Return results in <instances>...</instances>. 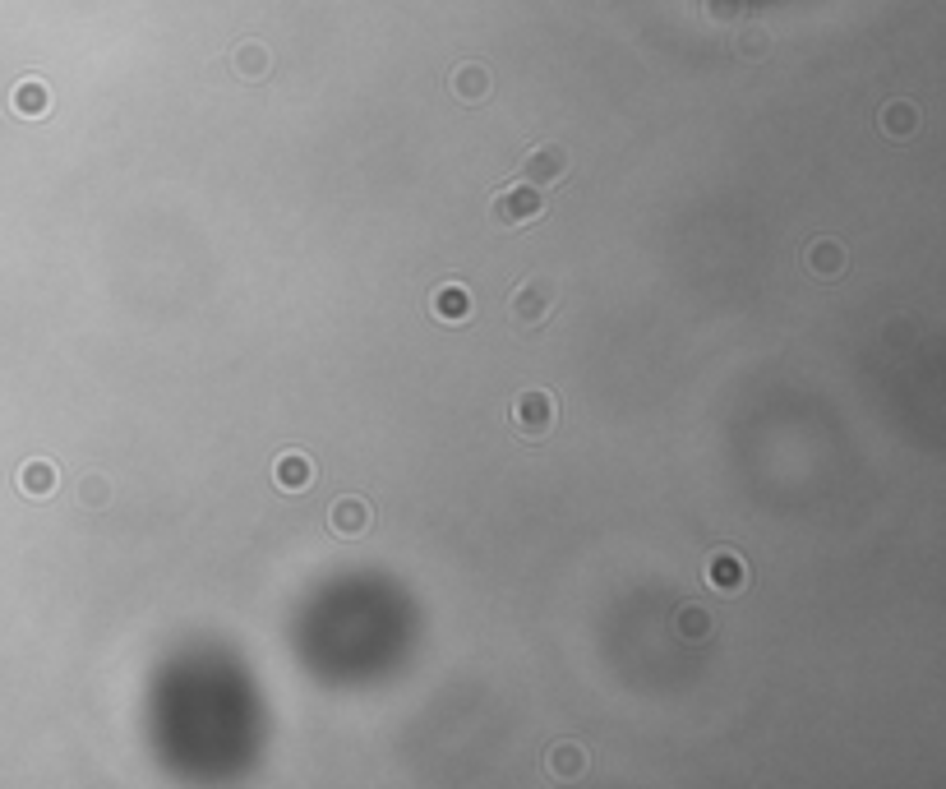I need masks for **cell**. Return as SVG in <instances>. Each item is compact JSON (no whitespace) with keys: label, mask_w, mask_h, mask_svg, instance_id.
Segmentation results:
<instances>
[{"label":"cell","mask_w":946,"mask_h":789,"mask_svg":"<svg viewBox=\"0 0 946 789\" xmlns=\"http://www.w3.org/2000/svg\"><path fill=\"white\" fill-rule=\"evenodd\" d=\"M60 485V476H56V467L51 462H24V471H19V490L24 494H51Z\"/></svg>","instance_id":"13"},{"label":"cell","mask_w":946,"mask_h":789,"mask_svg":"<svg viewBox=\"0 0 946 789\" xmlns=\"http://www.w3.org/2000/svg\"><path fill=\"white\" fill-rule=\"evenodd\" d=\"M914 125H919V111H914L910 102H891V107L882 111V134H887V139H905Z\"/></svg>","instance_id":"14"},{"label":"cell","mask_w":946,"mask_h":789,"mask_svg":"<svg viewBox=\"0 0 946 789\" xmlns=\"http://www.w3.org/2000/svg\"><path fill=\"white\" fill-rule=\"evenodd\" d=\"M743 582H748V568H743V559L734 550H720L707 559V586L711 591H720V596H739Z\"/></svg>","instance_id":"6"},{"label":"cell","mask_w":946,"mask_h":789,"mask_svg":"<svg viewBox=\"0 0 946 789\" xmlns=\"http://www.w3.org/2000/svg\"><path fill=\"white\" fill-rule=\"evenodd\" d=\"M434 319H444V323H462V319H471V291L467 287H457V282H448V287H439L434 291Z\"/></svg>","instance_id":"9"},{"label":"cell","mask_w":946,"mask_h":789,"mask_svg":"<svg viewBox=\"0 0 946 789\" xmlns=\"http://www.w3.org/2000/svg\"><path fill=\"white\" fill-rule=\"evenodd\" d=\"M107 480H84V503H107Z\"/></svg>","instance_id":"19"},{"label":"cell","mask_w":946,"mask_h":789,"mask_svg":"<svg viewBox=\"0 0 946 789\" xmlns=\"http://www.w3.org/2000/svg\"><path fill=\"white\" fill-rule=\"evenodd\" d=\"M14 111H19V116H47V88L37 84V79L19 84L14 88Z\"/></svg>","instance_id":"15"},{"label":"cell","mask_w":946,"mask_h":789,"mask_svg":"<svg viewBox=\"0 0 946 789\" xmlns=\"http://www.w3.org/2000/svg\"><path fill=\"white\" fill-rule=\"evenodd\" d=\"M739 14H743V0H707V19H716V24H730Z\"/></svg>","instance_id":"18"},{"label":"cell","mask_w":946,"mask_h":789,"mask_svg":"<svg viewBox=\"0 0 946 789\" xmlns=\"http://www.w3.org/2000/svg\"><path fill=\"white\" fill-rule=\"evenodd\" d=\"M508 420H513L517 439L540 443V439H550L554 425H559V402H554L545 388H527V393L513 397V411H508Z\"/></svg>","instance_id":"2"},{"label":"cell","mask_w":946,"mask_h":789,"mask_svg":"<svg viewBox=\"0 0 946 789\" xmlns=\"http://www.w3.org/2000/svg\"><path fill=\"white\" fill-rule=\"evenodd\" d=\"M490 217L508 231L527 227V222H540V217H545V194H540L536 185H527V180H517V185H508V190L494 194Z\"/></svg>","instance_id":"3"},{"label":"cell","mask_w":946,"mask_h":789,"mask_svg":"<svg viewBox=\"0 0 946 789\" xmlns=\"http://www.w3.org/2000/svg\"><path fill=\"white\" fill-rule=\"evenodd\" d=\"M679 633L683 637H707L711 633V614L702 610V605H688V610H679Z\"/></svg>","instance_id":"16"},{"label":"cell","mask_w":946,"mask_h":789,"mask_svg":"<svg viewBox=\"0 0 946 789\" xmlns=\"http://www.w3.org/2000/svg\"><path fill=\"white\" fill-rule=\"evenodd\" d=\"M231 65H236L240 79H264L268 74V47L264 42H240V47L231 51Z\"/></svg>","instance_id":"12"},{"label":"cell","mask_w":946,"mask_h":789,"mask_svg":"<svg viewBox=\"0 0 946 789\" xmlns=\"http://www.w3.org/2000/svg\"><path fill=\"white\" fill-rule=\"evenodd\" d=\"M803 268L813 277H822V282H831V277L845 273V250H840L836 240H813L808 254H803Z\"/></svg>","instance_id":"8"},{"label":"cell","mask_w":946,"mask_h":789,"mask_svg":"<svg viewBox=\"0 0 946 789\" xmlns=\"http://www.w3.org/2000/svg\"><path fill=\"white\" fill-rule=\"evenodd\" d=\"M568 148L563 144H536L527 157H522V171L517 176L527 180V185H536V190H550V185H563L568 180Z\"/></svg>","instance_id":"4"},{"label":"cell","mask_w":946,"mask_h":789,"mask_svg":"<svg viewBox=\"0 0 946 789\" xmlns=\"http://www.w3.org/2000/svg\"><path fill=\"white\" fill-rule=\"evenodd\" d=\"M767 47H771V37H767V33H762V28H748V33H743V37H739V51H743V56H748V60H757V56H767Z\"/></svg>","instance_id":"17"},{"label":"cell","mask_w":946,"mask_h":789,"mask_svg":"<svg viewBox=\"0 0 946 789\" xmlns=\"http://www.w3.org/2000/svg\"><path fill=\"white\" fill-rule=\"evenodd\" d=\"M554 305H559V282L545 277V273H536L513 291V300H508V319H513V328L522 337H531L554 319Z\"/></svg>","instance_id":"1"},{"label":"cell","mask_w":946,"mask_h":789,"mask_svg":"<svg viewBox=\"0 0 946 789\" xmlns=\"http://www.w3.org/2000/svg\"><path fill=\"white\" fill-rule=\"evenodd\" d=\"M545 771H554L559 780H573L587 771V753L577 743H554L550 753H545Z\"/></svg>","instance_id":"11"},{"label":"cell","mask_w":946,"mask_h":789,"mask_svg":"<svg viewBox=\"0 0 946 789\" xmlns=\"http://www.w3.org/2000/svg\"><path fill=\"white\" fill-rule=\"evenodd\" d=\"M328 531H333L337 540H356L370 531V503L365 499H337L333 508H328Z\"/></svg>","instance_id":"5"},{"label":"cell","mask_w":946,"mask_h":789,"mask_svg":"<svg viewBox=\"0 0 946 789\" xmlns=\"http://www.w3.org/2000/svg\"><path fill=\"white\" fill-rule=\"evenodd\" d=\"M273 480H277V490H287V494L310 490V480H314L310 457H305V453H282L273 462Z\"/></svg>","instance_id":"7"},{"label":"cell","mask_w":946,"mask_h":789,"mask_svg":"<svg viewBox=\"0 0 946 789\" xmlns=\"http://www.w3.org/2000/svg\"><path fill=\"white\" fill-rule=\"evenodd\" d=\"M453 93L462 97L467 107L485 102V97H490V70H485V65H457L453 70Z\"/></svg>","instance_id":"10"}]
</instances>
